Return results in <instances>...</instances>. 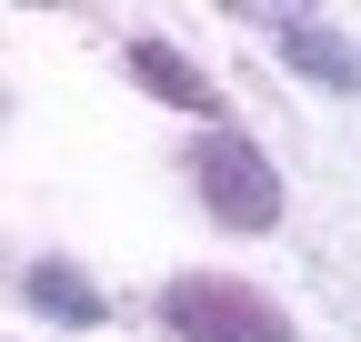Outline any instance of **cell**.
I'll return each instance as SVG.
<instances>
[{"mask_svg":"<svg viewBox=\"0 0 361 342\" xmlns=\"http://www.w3.org/2000/svg\"><path fill=\"white\" fill-rule=\"evenodd\" d=\"M281 51H291V61H301L311 81H361V61L341 51L331 30H311V20H281Z\"/></svg>","mask_w":361,"mask_h":342,"instance_id":"5","label":"cell"},{"mask_svg":"<svg viewBox=\"0 0 361 342\" xmlns=\"http://www.w3.org/2000/svg\"><path fill=\"white\" fill-rule=\"evenodd\" d=\"M121 61H130V81H141V91H161V101H180V111H201V121L221 111V91H211V71H191V61L171 51V40H130Z\"/></svg>","mask_w":361,"mask_h":342,"instance_id":"3","label":"cell"},{"mask_svg":"<svg viewBox=\"0 0 361 342\" xmlns=\"http://www.w3.org/2000/svg\"><path fill=\"white\" fill-rule=\"evenodd\" d=\"M20 292H30L51 322H101V292H90V272H71V262H30Z\"/></svg>","mask_w":361,"mask_h":342,"instance_id":"4","label":"cell"},{"mask_svg":"<svg viewBox=\"0 0 361 342\" xmlns=\"http://www.w3.org/2000/svg\"><path fill=\"white\" fill-rule=\"evenodd\" d=\"M161 312H171L180 342H291V322L271 312L251 282H231V272H180L161 292Z\"/></svg>","mask_w":361,"mask_h":342,"instance_id":"1","label":"cell"},{"mask_svg":"<svg viewBox=\"0 0 361 342\" xmlns=\"http://www.w3.org/2000/svg\"><path fill=\"white\" fill-rule=\"evenodd\" d=\"M191 182H201V201H211L231 232H271V222H281V182H271V161H261L251 141H231V131L191 141Z\"/></svg>","mask_w":361,"mask_h":342,"instance_id":"2","label":"cell"}]
</instances>
